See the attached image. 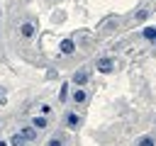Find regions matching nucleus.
<instances>
[{"label":"nucleus","instance_id":"obj_1","mask_svg":"<svg viewBox=\"0 0 156 146\" xmlns=\"http://www.w3.org/2000/svg\"><path fill=\"white\" fill-rule=\"evenodd\" d=\"M112 68H115L112 58H100V61H98V71H100V73H110Z\"/></svg>","mask_w":156,"mask_h":146},{"label":"nucleus","instance_id":"obj_2","mask_svg":"<svg viewBox=\"0 0 156 146\" xmlns=\"http://www.w3.org/2000/svg\"><path fill=\"white\" fill-rule=\"evenodd\" d=\"M58 49H61V54H66V56H68V54H73V51H76V44H73L71 39H63V41L58 44Z\"/></svg>","mask_w":156,"mask_h":146},{"label":"nucleus","instance_id":"obj_3","mask_svg":"<svg viewBox=\"0 0 156 146\" xmlns=\"http://www.w3.org/2000/svg\"><path fill=\"white\" fill-rule=\"evenodd\" d=\"M66 124H68V129H78V127H80V117L71 112V114L66 117Z\"/></svg>","mask_w":156,"mask_h":146},{"label":"nucleus","instance_id":"obj_4","mask_svg":"<svg viewBox=\"0 0 156 146\" xmlns=\"http://www.w3.org/2000/svg\"><path fill=\"white\" fill-rule=\"evenodd\" d=\"M20 134H22V136H24L27 141H34V139H37V129H34V127H24V129H22Z\"/></svg>","mask_w":156,"mask_h":146},{"label":"nucleus","instance_id":"obj_5","mask_svg":"<svg viewBox=\"0 0 156 146\" xmlns=\"http://www.w3.org/2000/svg\"><path fill=\"white\" fill-rule=\"evenodd\" d=\"M20 32H22V36H27V39H29V36L34 34V24H29V22H24V24L20 27Z\"/></svg>","mask_w":156,"mask_h":146},{"label":"nucleus","instance_id":"obj_6","mask_svg":"<svg viewBox=\"0 0 156 146\" xmlns=\"http://www.w3.org/2000/svg\"><path fill=\"white\" fill-rule=\"evenodd\" d=\"M85 80H88V73H85V71H78V73L73 75V83H76V85H83Z\"/></svg>","mask_w":156,"mask_h":146},{"label":"nucleus","instance_id":"obj_7","mask_svg":"<svg viewBox=\"0 0 156 146\" xmlns=\"http://www.w3.org/2000/svg\"><path fill=\"white\" fill-rule=\"evenodd\" d=\"M32 127L34 129H46V117H34L32 119Z\"/></svg>","mask_w":156,"mask_h":146},{"label":"nucleus","instance_id":"obj_8","mask_svg":"<svg viewBox=\"0 0 156 146\" xmlns=\"http://www.w3.org/2000/svg\"><path fill=\"white\" fill-rule=\"evenodd\" d=\"M24 141H27V139H24L22 134H15V136L10 139V146H24Z\"/></svg>","mask_w":156,"mask_h":146},{"label":"nucleus","instance_id":"obj_9","mask_svg":"<svg viewBox=\"0 0 156 146\" xmlns=\"http://www.w3.org/2000/svg\"><path fill=\"white\" fill-rule=\"evenodd\" d=\"M73 102H85V92L83 90H76L73 92Z\"/></svg>","mask_w":156,"mask_h":146},{"label":"nucleus","instance_id":"obj_10","mask_svg":"<svg viewBox=\"0 0 156 146\" xmlns=\"http://www.w3.org/2000/svg\"><path fill=\"white\" fill-rule=\"evenodd\" d=\"M144 36H146V39H156V29H154V27H146V29H144Z\"/></svg>","mask_w":156,"mask_h":146},{"label":"nucleus","instance_id":"obj_11","mask_svg":"<svg viewBox=\"0 0 156 146\" xmlns=\"http://www.w3.org/2000/svg\"><path fill=\"white\" fill-rule=\"evenodd\" d=\"M139 146H156V144H154V139H151V136H144V139L139 141Z\"/></svg>","mask_w":156,"mask_h":146},{"label":"nucleus","instance_id":"obj_12","mask_svg":"<svg viewBox=\"0 0 156 146\" xmlns=\"http://www.w3.org/2000/svg\"><path fill=\"white\" fill-rule=\"evenodd\" d=\"M66 95H68V85H61V100H66Z\"/></svg>","mask_w":156,"mask_h":146},{"label":"nucleus","instance_id":"obj_13","mask_svg":"<svg viewBox=\"0 0 156 146\" xmlns=\"http://www.w3.org/2000/svg\"><path fill=\"white\" fill-rule=\"evenodd\" d=\"M49 146H61V139H51V141H49Z\"/></svg>","mask_w":156,"mask_h":146},{"label":"nucleus","instance_id":"obj_14","mask_svg":"<svg viewBox=\"0 0 156 146\" xmlns=\"http://www.w3.org/2000/svg\"><path fill=\"white\" fill-rule=\"evenodd\" d=\"M0 146H7V144H5V141H0Z\"/></svg>","mask_w":156,"mask_h":146}]
</instances>
